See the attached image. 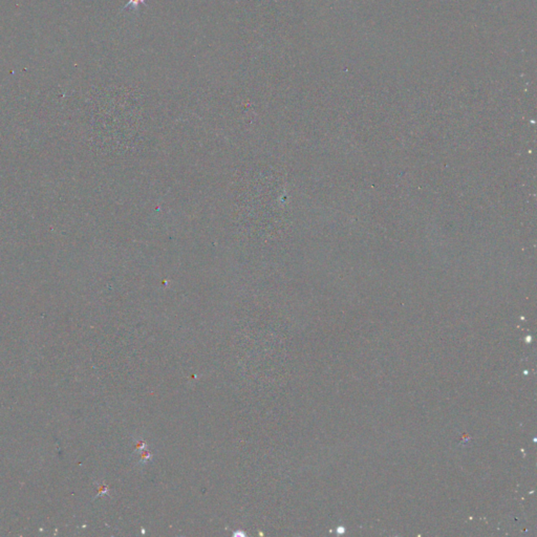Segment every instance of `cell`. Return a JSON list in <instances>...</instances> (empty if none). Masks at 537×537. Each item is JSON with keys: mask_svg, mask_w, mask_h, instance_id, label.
<instances>
[{"mask_svg": "<svg viewBox=\"0 0 537 537\" xmlns=\"http://www.w3.org/2000/svg\"><path fill=\"white\" fill-rule=\"evenodd\" d=\"M140 4L147 5L146 0H129L128 3H127V4L124 6V8H127V7L131 6L132 8H134V10H136V7H138Z\"/></svg>", "mask_w": 537, "mask_h": 537, "instance_id": "1", "label": "cell"}]
</instances>
